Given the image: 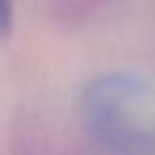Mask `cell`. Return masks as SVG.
<instances>
[{"instance_id":"cell-1","label":"cell","mask_w":155,"mask_h":155,"mask_svg":"<svg viewBox=\"0 0 155 155\" xmlns=\"http://www.w3.org/2000/svg\"><path fill=\"white\" fill-rule=\"evenodd\" d=\"M11 155H81L64 136V130L36 108L15 110L9 123Z\"/></svg>"},{"instance_id":"cell-2","label":"cell","mask_w":155,"mask_h":155,"mask_svg":"<svg viewBox=\"0 0 155 155\" xmlns=\"http://www.w3.org/2000/svg\"><path fill=\"white\" fill-rule=\"evenodd\" d=\"M117 2L119 0H45V13L55 28L77 32L96 24Z\"/></svg>"},{"instance_id":"cell-3","label":"cell","mask_w":155,"mask_h":155,"mask_svg":"<svg viewBox=\"0 0 155 155\" xmlns=\"http://www.w3.org/2000/svg\"><path fill=\"white\" fill-rule=\"evenodd\" d=\"M13 30V0H5V19H2V36L9 38Z\"/></svg>"},{"instance_id":"cell-4","label":"cell","mask_w":155,"mask_h":155,"mask_svg":"<svg viewBox=\"0 0 155 155\" xmlns=\"http://www.w3.org/2000/svg\"><path fill=\"white\" fill-rule=\"evenodd\" d=\"M81 155H83V153H81Z\"/></svg>"}]
</instances>
